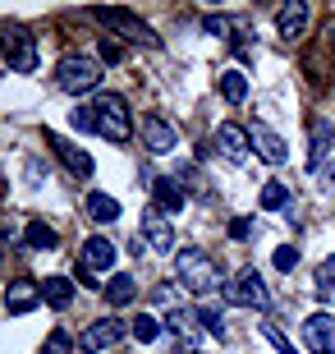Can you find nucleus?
I'll use <instances>...</instances> for the list:
<instances>
[{
  "instance_id": "1",
  "label": "nucleus",
  "mask_w": 335,
  "mask_h": 354,
  "mask_svg": "<svg viewBox=\"0 0 335 354\" xmlns=\"http://www.w3.org/2000/svg\"><path fill=\"white\" fill-rule=\"evenodd\" d=\"M175 272H180V281L193 290V295H211V290H220V267L211 263L202 249H193V244L175 253Z\"/></svg>"
},
{
  "instance_id": "2",
  "label": "nucleus",
  "mask_w": 335,
  "mask_h": 354,
  "mask_svg": "<svg viewBox=\"0 0 335 354\" xmlns=\"http://www.w3.org/2000/svg\"><path fill=\"white\" fill-rule=\"evenodd\" d=\"M92 115H97V133L111 138V143H129L133 138V120H129V102L124 97H97L92 102Z\"/></svg>"
},
{
  "instance_id": "3",
  "label": "nucleus",
  "mask_w": 335,
  "mask_h": 354,
  "mask_svg": "<svg viewBox=\"0 0 335 354\" xmlns=\"http://www.w3.org/2000/svg\"><path fill=\"white\" fill-rule=\"evenodd\" d=\"M55 83L65 92H74V97L97 92L102 88V60H92V55H65L60 69H55Z\"/></svg>"
},
{
  "instance_id": "4",
  "label": "nucleus",
  "mask_w": 335,
  "mask_h": 354,
  "mask_svg": "<svg viewBox=\"0 0 335 354\" xmlns=\"http://www.w3.org/2000/svg\"><path fill=\"white\" fill-rule=\"evenodd\" d=\"M225 299L234 308H267L271 295H267V281L258 276V267H239V272L225 281Z\"/></svg>"
},
{
  "instance_id": "5",
  "label": "nucleus",
  "mask_w": 335,
  "mask_h": 354,
  "mask_svg": "<svg viewBox=\"0 0 335 354\" xmlns=\"http://www.w3.org/2000/svg\"><path fill=\"white\" fill-rule=\"evenodd\" d=\"M115 258L119 249L111 244V235H92L88 244H83V281H97V276H115Z\"/></svg>"
},
{
  "instance_id": "6",
  "label": "nucleus",
  "mask_w": 335,
  "mask_h": 354,
  "mask_svg": "<svg viewBox=\"0 0 335 354\" xmlns=\"http://www.w3.org/2000/svg\"><path fill=\"white\" fill-rule=\"evenodd\" d=\"M0 51H5V65L14 69V74H37V41L28 37V32H5V41H0Z\"/></svg>"
},
{
  "instance_id": "7",
  "label": "nucleus",
  "mask_w": 335,
  "mask_h": 354,
  "mask_svg": "<svg viewBox=\"0 0 335 354\" xmlns=\"http://www.w3.org/2000/svg\"><path fill=\"white\" fill-rule=\"evenodd\" d=\"M92 19H102V24H111V28H119L129 41H138V46H161L156 41V32L147 24H142L138 14H129V10H92Z\"/></svg>"
},
{
  "instance_id": "8",
  "label": "nucleus",
  "mask_w": 335,
  "mask_h": 354,
  "mask_svg": "<svg viewBox=\"0 0 335 354\" xmlns=\"http://www.w3.org/2000/svg\"><path fill=\"white\" fill-rule=\"evenodd\" d=\"M142 143H147L152 157H170V152L180 147V133H175V124H170L166 115H147L142 120Z\"/></svg>"
},
{
  "instance_id": "9",
  "label": "nucleus",
  "mask_w": 335,
  "mask_h": 354,
  "mask_svg": "<svg viewBox=\"0 0 335 354\" xmlns=\"http://www.w3.org/2000/svg\"><path fill=\"white\" fill-rule=\"evenodd\" d=\"M303 350L308 354L335 350V317L331 313H308V322H303Z\"/></svg>"
},
{
  "instance_id": "10",
  "label": "nucleus",
  "mask_w": 335,
  "mask_h": 354,
  "mask_svg": "<svg viewBox=\"0 0 335 354\" xmlns=\"http://www.w3.org/2000/svg\"><path fill=\"white\" fill-rule=\"evenodd\" d=\"M142 239H147V249H156V253L175 249V225L166 221V212H156V207L142 212Z\"/></svg>"
},
{
  "instance_id": "11",
  "label": "nucleus",
  "mask_w": 335,
  "mask_h": 354,
  "mask_svg": "<svg viewBox=\"0 0 335 354\" xmlns=\"http://www.w3.org/2000/svg\"><path fill=\"white\" fill-rule=\"evenodd\" d=\"M119 336H124V327H119L115 317H97V322L78 336V350H83V354H102L106 345H115Z\"/></svg>"
},
{
  "instance_id": "12",
  "label": "nucleus",
  "mask_w": 335,
  "mask_h": 354,
  "mask_svg": "<svg viewBox=\"0 0 335 354\" xmlns=\"http://www.w3.org/2000/svg\"><path fill=\"white\" fill-rule=\"evenodd\" d=\"M248 147H253V133L239 129V124H220L216 129V152L225 161H248Z\"/></svg>"
},
{
  "instance_id": "13",
  "label": "nucleus",
  "mask_w": 335,
  "mask_h": 354,
  "mask_svg": "<svg viewBox=\"0 0 335 354\" xmlns=\"http://www.w3.org/2000/svg\"><path fill=\"white\" fill-rule=\"evenodd\" d=\"M184 203H189V189H180V184L170 180V175H161V180H152V207L156 212H184Z\"/></svg>"
},
{
  "instance_id": "14",
  "label": "nucleus",
  "mask_w": 335,
  "mask_h": 354,
  "mask_svg": "<svg viewBox=\"0 0 335 354\" xmlns=\"http://www.w3.org/2000/svg\"><path fill=\"white\" fill-rule=\"evenodd\" d=\"M253 147H258V157L271 161V166H285L289 161V147H285V138L276 129H267V124H258L253 129Z\"/></svg>"
},
{
  "instance_id": "15",
  "label": "nucleus",
  "mask_w": 335,
  "mask_h": 354,
  "mask_svg": "<svg viewBox=\"0 0 335 354\" xmlns=\"http://www.w3.org/2000/svg\"><path fill=\"white\" fill-rule=\"evenodd\" d=\"M303 28H308V5H303V0H289V5L276 10V32H280L285 41H294Z\"/></svg>"
},
{
  "instance_id": "16",
  "label": "nucleus",
  "mask_w": 335,
  "mask_h": 354,
  "mask_svg": "<svg viewBox=\"0 0 335 354\" xmlns=\"http://www.w3.org/2000/svg\"><path fill=\"white\" fill-rule=\"evenodd\" d=\"M331 143H335L331 124H326V120H312V152H308V171H312V175H322V171H326Z\"/></svg>"
},
{
  "instance_id": "17",
  "label": "nucleus",
  "mask_w": 335,
  "mask_h": 354,
  "mask_svg": "<svg viewBox=\"0 0 335 354\" xmlns=\"http://www.w3.org/2000/svg\"><path fill=\"white\" fill-rule=\"evenodd\" d=\"M37 304H41V286H32V281H14L10 295H5V308H10L14 317L28 313V308H37Z\"/></svg>"
},
{
  "instance_id": "18",
  "label": "nucleus",
  "mask_w": 335,
  "mask_h": 354,
  "mask_svg": "<svg viewBox=\"0 0 335 354\" xmlns=\"http://www.w3.org/2000/svg\"><path fill=\"white\" fill-rule=\"evenodd\" d=\"M51 147L60 152V161H65V166H69V171L78 175V180H92V157L83 152V147L65 143V138H55V133H51Z\"/></svg>"
},
{
  "instance_id": "19",
  "label": "nucleus",
  "mask_w": 335,
  "mask_h": 354,
  "mask_svg": "<svg viewBox=\"0 0 335 354\" xmlns=\"http://www.w3.org/2000/svg\"><path fill=\"white\" fill-rule=\"evenodd\" d=\"M102 299H106V304H115V308H124V304H133V299H138V286H133V276L115 272V276H111V281L102 286Z\"/></svg>"
},
{
  "instance_id": "20",
  "label": "nucleus",
  "mask_w": 335,
  "mask_h": 354,
  "mask_svg": "<svg viewBox=\"0 0 335 354\" xmlns=\"http://www.w3.org/2000/svg\"><path fill=\"white\" fill-rule=\"evenodd\" d=\"M41 304L69 308V304H74V281H69V276H46V281H41Z\"/></svg>"
},
{
  "instance_id": "21",
  "label": "nucleus",
  "mask_w": 335,
  "mask_h": 354,
  "mask_svg": "<svg viewBox=\"0 0 335 354\" xmlns=\"http://www.w3.org/2000/svg\"><path fill=\"white\" fill-rule=\"evenodd\" d=\"M88 216L97 225L119 221V198H111V194H88Z\"/></svg>"
},
{
  "instance_id": "22",
  "label": "nucleus",
  "mask_w": 335,
  "mask_h": 354,
  "mask_svg": "<svg viewBox=\"0 0 335 354\" xmlns=\"http://www.w3.org/2000/svg\"><path fill=\"white\" fill-rule=\"evenodd\" d=\"M198 313H189V308H170V313H166V331H170V336H180V341H193V336H198Z\"/></svg>"
},
{
  "instance_id": "23",
  "label": "nucleus",
  "mask_w": 335,
  "mask_h": 354,
  "mask_svg": "<svg viewBox=\"0 0 335 354\" xmlns=\"http://www.w3.org/2000/svg\"><path fill=\"white\" fill-rule=\"evenodd\" d=\"M220 92H225V102H230V106L248 102V79H244V69H225V74H220Z\"/></svg>"
},
{
  "instance_id": "24",
  "label": "nucleus",
  "mask_w": 335,
  "mask_h": 354,
  "mask_svg": "<svg viewBox=\"0 0 335 354\" xmlns=\"http://www.w3.org/2000/svg\"><path fill=\"white\" fill-rule=\"evenodd\" d=\"M258 203H262V212H285V207H289V189H285L280 180H271L267 189H262Z\"/></svg>"
},
{
  "instance_id": "25",
  "label": "nucleus",
  "mask_w": 335,
  "mask_h": 354,
  "mask_svg": "<svg viewBox=\"0 0 335 354\" xmlns=\"http://www.w3.org/2000/svg\"><path fill=\"white\" fill-rule=\"evenodd\" d=\"M262 336H267V341L276 345V350H280V354H298V350H294V341L285 336V327H280V322H276V317H262Z\"/></svg>"
},
{
  "instance_id": "26",
  "label": "nucleus",
  "mask_w": 335,
  "mask_h": 354,
  "mask_svg": "<svg viewBox=\"0 0 335 354\" xmlns=\"http://www.w3.org/2000/svg\"><path fill=\"white\" fill-rule=\"evenodd\" d=\"M156 336H161V322H156L152 313H138V317H133V341H142V345H152Z\"/></svg>"
},
{
  "instance_id": "27",
  "label": "nucleus",
  "mask_w": 335,
  "mask_h": 354,
  "mask_svg": "<svg viewBox=\"0 0 335 354\" xmlns=\"http://www.w3.org/2000/svg\"><path fill=\"white\" fill-rule=\"evenodd\" d=\"M28 244H32V249H55L60 239H55V230L46 221H32V225H28Z\"/></svg>"
},
{
  "instance_id": "28",
  "label": "nucleus",
  "mask_w": 335,
  "mask_h": 354,
  "mask_svg": "<svg viewBox=\"0 0 335 354\" xmlns=\"http://www.w3.org/2000/svg\"><path fill=\"white\" fill-rule=\"evenodd\" d=\"M198 322H202L211 336H225V313H220L216 304H202V308H198Z\"/></svg>"
},
{
  "instance_id": "29",
  "label": "nucleus",
  "mask_w": 335,
  "mask_h": 354,
  "mask_svg": "<svg viewBox=\"0 0 335 354\" xmlns=\"http://www.w3.org/2000/svg\"><path fill=\"white\" fill-rule=\"evenodd\" d=\"M271 263H276V272H294L298 267V249L294 244H280V249L271 253Z\"/></svg>"
},
{
  "instance_id": "30",
  "label": "nucleus",
  "mask_w": 335,
  "mask_h": 354,
  "mask_svg": "<svg viewBox=\"0 0 335 354\" xmlns=\"http://www.w3.org/2000/svg\"><path fill=\"white\" fill-rule=\"evenodd\" d=\"M202 32L207 37H230V19L225 14H202Z\"/></svg>"
},
{
  "instance_id": "31",
  "label": "nucleus",
  "mask_w": 335,
  "mask_h": 354,
  "mask_svg": "<svg viewBox=\"0 0 335 354\" xmlns=\"http://www.w3.org/2000/svg\"><path fill=\"white\" fill-rule=\"evenodd\" d=\"M317 290H322V295H335V253L317 267Z\"/></svg>"
},
{
  "instance_id": "32",
  "label": "nucleus",
  "mask_w": 335,
  "mask_h": 354,
  "mask_svg": "<svg viewBox=\"0 0 335 354\" xmlns=\"http://www.w3.org/2000/svg\"><path fill=\"white\" fill-rule=\"evenodd\" d=\"M41 354H74L69 331H51V336H46V345H41Z\"/></svg>"
},
{
  "instance_id": "33",
  "label": "nucleus",
  "mask_w": 335,
  "mask_h": 354,
  "mask_svg": "<svg viewBox=\"0 0 335 354\" xmlns=\"http://www.w3.org/2000/svg\"><path fill=\"white\" fill-rule=\"evenodd\" d=\"M147 299H152V304H175V286H170V281H156Z\"/></svg>"
},
{
  "instance_id": "34",
  "label": "nucleus",
  "mask_w": 335,
  "mask_h": 354,
  "mask_svg": "<svg viewBox=\"0 0 335 354\" xmlns=\"http://www.w3.org/2000/svg\"><path fill=\"white\" fill-rule=\"evenodd\" d=\"M230 239H239V244H244V239H253V216H239V221L230 225Z\"/></svg>"
},
{
  "instance_id": "35",
  "label": "nucleus",
  "mask_w": 335,
  "mask_h": 354,
  "mask_svg": "<svg viewBox=\"0 0 335 354\" xmlns=\"http://www.w3.org/2000/svg\"><path fill=\"white\" fill-rule=\"evenodd\" d=\"M102 60H111V65H115V60H124V46H119V41H111V37H102Z\"/></svg>"
},
{
  "instance_id": "36",
  "label": "nucleus",
  "mask_w": 335,
  "mask_h": 354,
  "mask_svg": "<svg viewBox=\"0 0 335 354\" xmlns=\"http://www.w3.org/2000/svg\"><path fill=\"white\" fill-rule=\"evenodd\" d=\"M184 354H202V350H184Z\"/></svg>"
}]
</instances>
